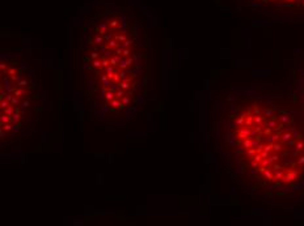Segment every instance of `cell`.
<instances>
[{"mask_svg":"<svg viewBox=\"0 0 304 226\" xmlns=\"http://www.w3.org/2000/svg\"><path fill=\"white\" fill-rule=\"evenodd\" d=\"M225 147L254 188L274 192L304 186V122L262 95H239L225 118Z\"/></svg>","mask_w":304,"mask_h":226,"instance_id":"6da1fadb","label":"cell"},{"mask_svg":"<svg viewBox=\"0 0 304 226\" xmlns=\"http://www.w3.org/2000/svg\"><path fill=\"white\" fill-rule=\"evenodd\" d=\"M147 49L123 13L106 11L84 31L81 77L89 107L100 122L130 116L146 94Z\"/></svg>","mask_w":304,"mask_h":226,"instance_id":"7a4b0ae2","label":"cell"},{"mask_svg":"<svg viewBox=\"0 0 304 226\" xmlns=\"http://www.w3.org/2000/svg\"><path fill=\"white\" fill-rule=\"evenodd\" d=\"M32 81L15 60L1 61V137L16 135L24 125L30 107Z\"/></svg>","mask_w":304,"mask_h":226,"instance_id":"3957f363","label":"cell"},{"mask_svg":"<svg viewBox=\"0 0 304 226\" xmlns=\"http://www.w3.org/2000/svg\"><path fill=\"white\" fill-rule=\"evenodd\" d=\"M264 1L283 7H304V0H264Z\"/></svg>","mask_w":304,"mask_h":226,"instance_id":"277c9868","label":"cell"},{"mask_svg":"<svg viewBox=\"0 0 304 226\" xmlns=\"http://www.w3.org/2000/svg\"><path fill=\"white\" fill-rule=\"evenodd\" d=\"M299 98H300L301 105V113H303V122H304V67L300 73V80H299Z\"/></svg>","mask_w":304,"mask_h":226,"instance_id":"5b68a950","label":"cell"}]
</instances>
